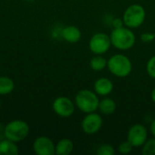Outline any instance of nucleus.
I'll use <instances>...</instances> for the list:
<instances>
[{
  "mask_svg": "<svg viewBox=\"0 0 155 155\" xmlns=\"http://www.w3.org/2000/svg\"><path fill=\"white\" fill-rule=\"evenodd\" d=\"M112 45L116 49L125 51L133 48L136 42V36L131 28L122 26L114 28L110 35Z\"/></svg>",
  "mask_w": 155,
  "mask_h": 155,
  "instance_id": "obj_1",
  "label": "nucleus"
},
{
  "mask_svg": "<svg viewBox=\"0 0 155 155\" xmlns=\"http://www.w3.org/2000/svg\"><path fill=\"white\" fill-rule=\"evenodd\" d=\"M107 68L116 77H127L133 71V64L130 58L124 54H117L107 60Z\"/></svg>",
  "mask_w": 155,
  "mask_h": 155,
  "instance_id": "obj_2",
  "label": "nucleus"
},
{
  "mask_svg": "<svg viewBox=\"0 0 155 155\" xmlns=\"http://www.w3.org/2000/svg\"><path fill=\"white\" fill-rule=\"evenodd\" d=\"M99 102L98 94L94 91L88 89L80 90L74 97L75 106L84 114L96 112L98 110Z\"/></svg>",
  "mask_w": 155,
  "mask_h": 155,
  "instance_id": "obj_3",
  "label": "nucleus"
},
{
  "mask_svg": "<svg viewBox=\"0 0 155 155\" xmlns=\"http://www.w3.org/2000/svg\"><path fill=\"white\" fill-rule=\"evenodd\" d=\"M30 132V127L28 124L23 120H13L7 123L4 128V135L6 139L20 143L25 140Z\"/></svg>",
  "mask_w": 155,
  "mask_h": 155,
  "instance_id": "obj_4",
  "label": "nucleus"
},
{
  "mask_svg": "<svg viewBox=\"0 0 155 155\" xmlns=\"http://www.w3.org/2000/svg\"><path fill=\"white\" fill-rule=\"evenodd\" d=\"M146 17V12L143 5L139 4H134L129 5L124 12L123 20L124 26L131 29L140 27Z\"/></svg>",
  "mask_w": 155,
  "mask_h": 155,
  "instance_id": "obj_5",
  "label": "nucleus"
},
{
  "mask_svg": "<svg viewBox=\"0 0 155 155\" xmlns=\"http://www.w3.org/2000/svg\"><path fill=\"white\" fill-rule=\"evenodd\" d=\"M112 46L110 35L104 33L94 34L89 41V49L94 54H104Z\"/></svg>",
  "mask_w": 155,
  "mask_h": 155,
  "instance_id": "obj_6",
  "label": "nucleus"
},
{
  "mask_svg": "<svg viewBox=\"0 0 155 155\" xmlns=\"http://www.w3.org/2000/svg\"><path fill=\"white\" fill-rule=\"evenodd\" d=\"M55 114L60 117H70L74 114L75 110V104L66 96H59L55 98L52 104Z\"/></svg>",
  "mask_w": 155,
  "mask_h": 155,
  "instance_id": "obj_7",
  "label": "nucleus"
},
{
  "mask_svg": "<svg viewBox=\"0 0 155 155\" xmlns=\"http://www.w3.org/2000/svg\"><path fill=\"white\" fill-rule=\"evenodd\" d=\"M127 140L134 147H142L148 140V131L141 124H135L130 127L127 134Z\"/></svg>",
  "mask_w": 155,
  "mask_h": 155,
  "instance_id": "obj_8",
  "label": "nucleus"
},
{
  "mask_svg": "<svg viewBox=\"0 0 155 155\" xmlns=\"http://www.w3.org/2000/svg\"><path fill=\"white\" fill-rule=\"evenodd\" d=\"M103 123H104L103 118L99 114L95 112L86 114L81 124L82 130L86 134L89 135L94 134L100 131V129L103 126Z\"/></svg>",
  "mask_w": 155,
  "mask_h": 155,
  "instance_id": "obj_9",
  "label": "nucleus"
},
{
  "mask_svg": "<svg viewBox=\"0 0 155 155\" xmlns=\"http://www.w3.org/2000/svg\"><path fill=\"white\" fill-rule=\"evenodd\" d=\"M34 153L37 155H54L55 144L47 136H39L33 143Z\"/></svg>",
  "mask_w": 155,
  "mask_h": 155,
  "instance_id": "obj_10",
  "label": "nucleus"
},
{
  "mask_svg": "<svg viewBox=\"0 0 155 155\" xmlns=\"http://www.w3.org/2000/svg\"><path fill=\"white\" fill-rule=\"evenodd\" d=\"M114 90L113 82L106 77H101L94 82V91L100 96H107Z\"/></svg>",
  "mask_w": 155,
  "mask_h": 155,
  "instance_id": "obj_11",
  "label": "nucleus"
},
{
  "mask_svg": "<svg viewBox=\"0 0 155 155\" xmlns=\"http://www.w3.org/2000/svg\"><path fill=\"white\" fill-rule=\"evenodd\" d=\"M62 37L64 41L70 43V44H74L80 41L82 37V32L81 30L75 26V25H67L65 26L62 32H61Z\"/></svg>",
  "mask_w": 155,
  "mask_h": 155,
  "instance_id": "obj_12",
  "label": "nucleus"
},
{
  "mask_svg": "<svg viewBox=\"0 0 155 155\" xmlns=\"http://www.w3.org/2000/svg\"><path fill=\"white\" fill-rule=\"evenodd\" d=\"M74 150V143L72 140L64 138L59 140L55 144V154L69 155Z\"/></svg>",
  "mask_w": 155,
  "mask_h": 155,
  "instance_id": "obj_13",
  "label": "nucleus"
},
{
  "mask_svg": "<svg viewBox=\"0 0 155 155\" xmlns=\"http://www.w3.org/2000/svg\"><path fill=\"white\" fill-rule=\"evenodd\" d=\"M19 149L16 143L8 139L0 141V155H17Z\"/></svg>",
  "mask_w": 155,
  "mask_h": 155,
  "instance_id": "obj_14",
  "label": "nucleus"
},
{
  "mask_svg": "<svg viewBox=\"0 0 155 155\" xmlns=\"http://www.w3.org/2000/svg\"><path fill=\"white\" fill-rule=\"evenodd\" d=\"M116 107L117 106H116V103L114 100H113L112 98H104L100 100L99 102L98 110L100 111L102 114L110 115L115 112Z\"/></svg>",
  "mask_w": 155,
  "mask_h": 155,
  "instance_id": "obj_15",
  "label": "nucleus"
},
{
  "mask_svg": "<svg viewBox=\"0 0 155 155\" xmlns=\"http://www.w3.org/2000/svg\"><path fill=\"white\" fill-rule=\"evenodd\" d=\"M15 90V82L8 76H0V95H7Z\"/></svg>",
  "mask_w": 155,
  "mask_h": 155,
  "instance_id": "obj_16",
  "label": "nucleus"
},
{
  "mask_svg": "<svg viewBox=\"0 0 155 155\" xmlns=\"http://www.w3.org/2000/svg\"><path fill=\"white\" fill-rule=\"evenodd\" d=\"M90 67L92 70L100 72L107 67V60L102 54H95L90 61Z\"/></svg>",
  "mask_w": 155,
  "mask_h": 155,
  "instance_id": "obj_17",
  "label": "nucleus"
},
{
  "mask_svg": "<svg viewBox=\"0 0 155 155\" xmlns=\"http://www.w3.org/2000/svg\"><path fill=\"white\" fill-rule=\"evenodd\" d=\"M142 147L143 155H155V138L147 140Z\"/></svg>",
  "mask_w": 155,
  "mask_h": 155,
  "instance_id": "obj_18",
  "label": "nucleus"
},
{
  "mask_svg": "<svg viewBox=\"0 0 155 155\" xmlns=\"http://www.w3.org/2000/svg\"><path fill=\"white\" fill-rule=\"evenodd\" d=\"M115 153V150L114 146L110 144H102L97 149V154L98 155H114Z\"/></svg>",
  "mask_w": 155,
  "mask_h": 155,
  "instance_id": "obj_19",
  "label": "nucleus"
},
{
  "mask_svg": "<svg viewBox=\"0 0 155 155\" xmlns=\"http://www.w3.org/2000/svg\"><path fill=\"white\" fill-rule=\"evenodd\" d=\"M133 149H134V146L128 140L121 143L118 146V152L121 154H129L133 151Z\"/></svg>",
  "mask_w": 155,
  "mask_h": 155,
  "instance_id": "obj_20",
  "label": "nucleus"
},
{
  "mask_svg": "<svg viewBox=\"0 0 155 155\" xmlns=\"http://www.w3.org/2000/svg\"><path fill=\"white\" fill-rule=\"evenodd\" d=\"M146 71L150 77L155 79V55L152 56L146 64Z\"/></svg>",
  "mask_w": 155,
  "mask_h": 155,
  "instance_id": "obj_21",
  "label": "nucleus"
},
{
  "mask_svg": "<svg viewBox=\"0 0 155 155\" xmlns=\"http://www.w3.org/2000/svg\"><path fill=\"white\" fill-rule=\"evenodd\" d=\"M155 39V34L154 33H150V32H146L143 33L141 35V40L143 43H151Z\"/></svg>",
  "mask_w": 155,
  "mask_h": 155,
  "instance_id": "obj_22",
  "label": "nucleus"
},
{
  "mask_svg": "<svg viewBox=\"0 0 155 155\" xmlns=\"http://www.w3.org/2000/svg\"><path fill=\"white\" fill-rule=\"evenodd\" d=\"M113 25H114V28H119V27L124 26L123 18H114L113 20Z\"/></svg>",
  "mask_w": 155,
  "mask_h": 155,
  "instance_id": "obj_23",
  "label": "nucleus"
},
{
  "mask_svg": "<svg viewBox=\"0 0 155 155\" xmlns=\"http://www.w3.org/2000/svg\"><path fill=\"white\" fill-rule=\"evenodd\" d=\"M150 130H151V133L153 135V137L155 138V119L152 122L151 124V126H150Z\"/></svg>",
  "mask_w": 155,
  "mask_h": 155,
  "instance_id": "obj_24",
  "label": "nucleus"
},
{
  "mask_svg": "<svg viewBox=\"0 0 155 155\" xmlns=\"http://www.w3.org/2000/svg\"><path fill=\"white\" fill-rule=\"evenodd\" d=\"M151 98H152V100H153V102L155 104V87L153 89V91H152V94H151Z\"/></svg>",
  "mask_w": 155,
  "mask_h": 155,
  "instance_id": "obj_25",
  "label": "nucleus"
},
{
  "mask_svg": "<svg viewBox=\"0 0 155 155\" xmlns=\"http://www.w3.org/2000/svg\"><path fill=\"white\" fill-rule=\"evenodd\" d=\"M1 105H2V103H1V99H0V108H1Z\"/></svg>",
  "mask_w": 155,
  "mask_h": 155,
  "instance_id": "obj_26",
  "label": "nucleus"
}]
</instances>
